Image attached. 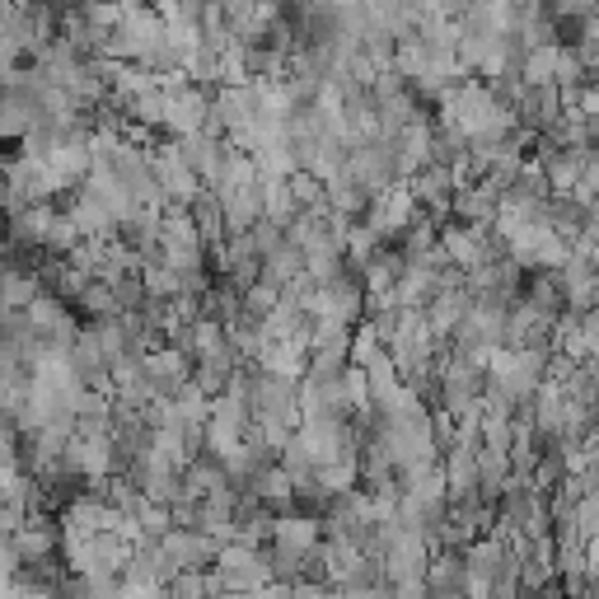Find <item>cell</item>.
<instances>
[{
  "label": "cell",
  "mask_w": 599,
  "mask_h": 599,
  "mask_svg": "<svg viewBox=\"0 0 599 599\" xmlns=\"http://www.w3.org/2000/svg\"><path fill=\"white\" fill-rule=\"evenodd\" d=\"M207 108H211V99L197 90V84H183V90L164 94V118H160V127L169 131L173 141H183V137H192V131H202Z\"/></svg>",
  "instance_id": "obj_1"
},
{
  "label": "cell",
  "mask_w": 599,
  "mask_h": 599,
  "mask_svg": "<svg viewBox=\"0 0 599 599\" xmlns=\"http://www.w3.org/2000/svg\"><path fill=\"white\" fill-rule=\"evenodd\" d=\"M0 463H14V446H10V436H0Z\"/></svg>",
  "instance_id": "obj_2"
}]
</instances>
